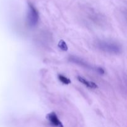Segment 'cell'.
<instances>
[{"mask_svg": "<svg viewBox=\"0 0 127 127\" xmlns=\"http://www.w3.org/2000/svg\"><path fill=\"white\" fill-rule=\"evenodd\" d=\"M77 79H78L81 83H82V84H83L84 85H85L86 86L88 87V88H91V89H96V88H98V86L95 83L88 81L87 79H86V78H84V77L78 76H77Z\"/></svg>", "mask_w": 127, "mask_h": 127, "instance_id": "5b68a950", "label": "cell"}, {"mask_svg": "<svg viewBox=\"0 0 127 127\" xmlns=\"http://www.w3.org/2000/svg\"><path fill=\"white\" fill-rule=\"evenodd\" d=\"M38 12L33 5L29 4V11L27 16V22L29 26L31 27H34L37 24L38 21Z\"/></svg>", "mask_w": 127, "mask_h": 127, "instance_id": "7a4b0ae2", "label": "cell"}, {"mask_svg": "<svg viewBox=\"0 0 127 127\" xmlns=\"http://www.w3.org/2000/svg\"><path fill=\"white\" fill-rule=\"evenodd\" d=\"M46 118L53 126L55 127H64L62 122L59 120L58 116L54 112L47 114Z\"/></svg>", "mask_w": 127, "mask_h": 127, "instance_id": "3957f363", "label": "cell"}, {"mask_svg": "<svg viewBox=\"0 0 127 127\" xmlns=\"http://www.w3.org/2000/svg\"><path fill=\"white\" fill-rule=\"evenodd\" d=\"M58 47H59V48H60V49L63 51H67L68 49V46H67L66 43V42H64V40H60V42H58Z\"/></svg>", "mask_w": 127, "mask_h": 127, "instance_id": "52a82bcc", "label": "cell"}, {"mask_svg": "<svg viewBox=\"0 0 127 127\" xmlns=\"http://www.w3.org/2000/svg\"><path fill=\"white\" fill-rule=\"evenodd\" d=\"M58 78H59L60 81L62 83H63V84H66V85L69 84L71 83V80L69 78H66V77L62 75V74H59V75H58Z\"/></svg>", "mask_w": 127, "mask_h": 127, "instance_id": "8992f818", "label": "cell"}, {"mask_svg": "<svg viewBox=\"0 0 127 127\" xmlns=\"http://www.w3.org/2000/svg\"><path fill=\"white\" fill-rule=\"evenodd\" d=\"M96 47L100 50L111 54H118L121 52V48L117 43L107 41L99 40L96 43Z\"/></svg>", "mask_w": 127, "mask_h": 127, "instance_id": "6da1fadb", "label": "cell"}, {"mask_svg": "<svg viewBox=\"0 0 127 127\" xmlns=\"http://www.w3.org/2000/svg\"><path fill=\"white\" fill-rule=\"evenodd\" d=\"M69 60L71 61V62H73V63H76V64H79V65L82 66L83 67H85V68H89V69H92V68H93V69H94V68H92V66L90 64H89L88 63H87L86 62H84V60H83L82 59L78 58V57H76L73 56V57H69Z\"/></svg>", "mask_w": 127, "mask_h": 127, "instance_id": "277c9868", "label": "cell"}]
</instances>
